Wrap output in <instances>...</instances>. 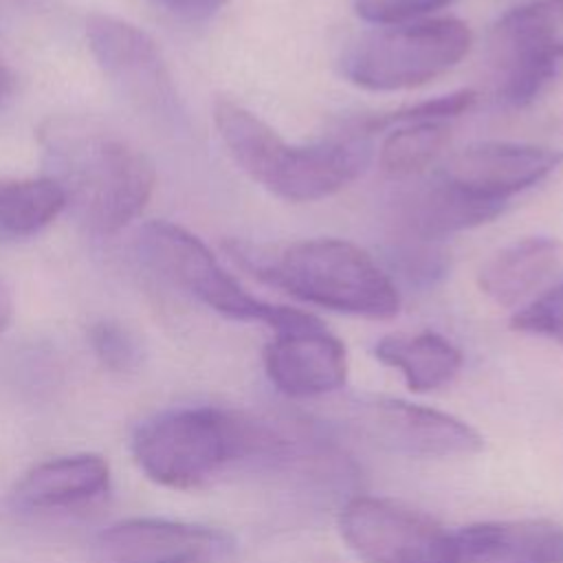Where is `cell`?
Segmentation results:
<instances>
[{"instance_id":"6da1fadb","label":"cell","mask_w":563,"mask_h":563,"mask_svg":"<svg viewBox=\"0 0 563 563\" xmlns=\"http://www.w3.org/2000/svg\"><path fill=\"white\" fill-rule=\"evenodd\" d=\"M295 444L282 431L224 407H183L136 427L132 453L139 468L169 488H198L246 464L288 460Z\"/></svg>"},{"instance_id":"e0dca14e","label":"cell","mask_w":563,"mask_h":563,"mask_svg":"<svg viewBox=\"0 0 563 563\" xmlns=\"http://www.w3.org/2000/svg\"><path fill=\"white\" fill-rule=\"evenodd\" d=\"M108 486L110 466L101 455H64L31 468L18 482L13 501L29 510L66 508L103 495Z\"/></svg>"},{"instance_id":"cb8c5ba5","label":"cell","mask_w":563,"mask_h":563,"mask_svg":"<svg viewBox=\"0 0 563 563\" xmlns=\"http://www.w3.org/2000/svg\"><path fill=\"white\" fill-rule=\"evenodd\" d=\"M451 2L453 0H354V11L374 26H391L424 20Z\"/></svg>"},{"instance_id":"8992f818","label":"cell","mask_w":563,"mask_h":563,"mask_svg":"<svg viewBox=\"0 0 563 563\" xmlns=\"http://www.w3.org/2000/svg\"><path fill=\"white\" fill-rule=\"evenodd\" d=\"M136 246L141 257L161 277L222 317L266 323L273 330H284L314 319L310 312L299 308L277 306L251 295L220 266L209 246L180 224L152 220L141 227Z\"/></svg>"},{"instance_id":"8fae6325","label":"cell","mask_w":563,"mask_h":563,"mask_svg":"<svg viewBox=\"0 0 563 563\" xmlns=\"http://www.w3.org/2000/svg\"><path fill=\"white\" fill-rule=\"evenodd\" d=\"M233 539L209 526L136 517L108 526L92 543L97 563H220Z\"/></svg>"},{"instance_id":"4fadbf2b","label":"cell","mask_w":563,"mask_h":563,"mask_svg":"<svg viewBox=\"0 0 563 563\" xmlns=\"http://www.w3.org/2000/svg\"><path fill=\"white\" fill-rule=\"evenodd\" d=\"M563 165V150L517 143V141H477L455 152L440 169L453 183L486 196L510 202Z\"/></svg>"},{"instance_id":"9a60e30c","label":"cell","mask_w":563,"mask_h":563,"mask_svg":"<svg viewBox=\"0 0 563 563\" xmlns=\"http://www.w3.org/2000/svg\"><path fill=\"white\" fill-rule=\"evenodd\" d=\"M563 271V244L548 235L521 238L493 253L477 271L479 290L501 308H523Z\"/></svg>"},{"instance_id":"603a6c76","label":"cell","mask_w":563,"mask_h":563,"mask_svg":"<svg viewBox=\"0 0 563 563\" xmlns=\"http://www.w3.org/2000/svg\"><path fill=\"white\" fill-rule=\"evenodd\" d=\"M510 325L519 332L550 339L563 345V282H556L543 295L519 308Z\"/></svg>"},{"instance_id":"484cf974","label":"cell","mask_w":563,"mask_h":563,"mask_svg":"<svg viewBox=\"0 0 563 563\" xmlns=\"http://www.w3.org/2000/svg\"><path fill=\"white\" fill-rule=\"evenodd\" d=\"M11 319H13V295L4 277L0 275V332L9 328Z\"/></svg>"},{"instance_id":"4316f807","label":"cell","mask_w":563,"mask_h":563,"mask_svg":"<svg viewBox=\"0 0 563 563\" xmlns=\"http://www.w3.org/2000/svg\"><path fill=\"white\" fill-rule=\"evenodd\" d=\"M13 88H15V77L9 70V66L0 59V101L7 99L13 92Z\"/></svg>"},{"instance_id":"ac0fdd59","label":"cell","mask_w":563,"mask_h":563,"mask_svg":"<svg viewBox=\"0 0 563 563\" xmlns=\"http://www.w3.org/2000/svg\"><path fill=\"white\" fill-rule=\"evenodd\" d=\"M374 356L398 369L411 391H433L449 385L464 363L460 347L433 330L387 334L376 341Z\"/></svg>"},{"instance_id":"7402d4cb","label":"cell","mask_w":563,"mask_h":563,"mask_svg":"<svg viewBox=\"0 0 563 563\" xmlns=\"http://www.w3.org/2000/svg\"><path fill=\"white\" fill-rule=\"evenodd\" d=\"M88 341L99 363L110 372H130L141 363L139 339L119 321H95L88 330Z\"/></svg>"},{"instance_id":"277c9868","label":"cell","mask_w":563,"mask_h":563,"mask_svg":"<svg viewBox=\"0 0 563 563\" xmlns=\"http://www.w3.org/2000/svg\"><path fill=\"white\" fill-rule=\"evenodd\" d=\"M213 123L233 163L286 202H317L354 183L372 161L369 136L345 134L295 145L231 99H218Z\"/></svg>"},{"instance_id":"7c38bea8","label":"cell","mask_w":563,"mask_h":563,"mask_svg":"<svg viewBox=\"0 0 563 563\" xmlns=\"http://www.w3.org/2000/svg\"><path fill=\"white\" fill-rule=\"evenodd\" d=\"M264 369L273 387L292 398L328 396L345 385V345L314 317L275 330L264 347Z\"/></svg>"},{"instance_id":"d4e9b609","label":"cell","mask_w":563,"mask_h":563,"mask_svg":"<svg viewBox=\"0 0 563 563\" xmlns=\"http://www.w3.org/2000/svg\"><path fill=\"white\" fill-rule=\"evenodd\" d=\"M163 13L183 22H205L222 11L229 0H150Z\"/></svg>"},{"instance_id":"52a82bcc","label":"cell","mask_w":563,"mask_h":563,"mask_svg":"<svg viewBox=\"0 0 563 563\" xmlns=\"http://www.w3.org/2000/svg\"><path fill=\"white\" fill-rule=\"evenodd\" d=\"M343 433L380 451L409 457H453L477 453L482 435L464 420L398 398L361 396L332 416Z\"/></svg>"},{"instance_id":"5b68a950","label":"cell","mask_w":563,"mask_h":563,"mask_svg":"<svg viewBox=\"0 0 563 563\" xmlns=\"http://www.w3.org/2000/svg\"><path fill=\"white\" fill-rule=\"evenodd\" d=\"M471 44V29L457 18L376 26L345 48L341 73L363 90H409L455 68Z\"/></svg>"},{"instance_id":"7a4b0ae2","label":"cell","mask_w":563,"mask_h":563,"mask_svg":"<svg viewBox=\"0 0 563 563\" xmlns=\"http://www.w3.org/2000/svg\"><path fill=\"white\" fill-rule=\"evenodd\" d=\"M44 161L68 205L97 235H114L141 216L156 187V169L130 141L81 119H51L42 134Z\"/></svg>"},{"instance_id":"ffe728a7","label":"cell","mask_w":563,"mask_h":563,"mask_svg":"<svg viewBox=\"0 0 563 563\" xmlns=\"http://www.w3.org/2000/svg\"><path fill=\"white\" fill-rule=\"evenodd\" d=\"M451 128L446 121H418L387 130L378 147V165L391 178H413L446 152Z\"/></svg>"},{"instance_id":"44dd1931","label":"cell","mask_w":563,"mask_h":563,"mask_svg":"<svg viewBox=\"0 0 563 563\" xmlns=\"http://www.w3.org/2000/svg\"><path fill=\"white\" fill-rule=\"evenodd\" d=\"M477 101V92L471 88L455 90L429 101L411 103L405 108H398L394 112H383V114H372L367 119H358L352 130L365 136H372L376 132H387L396 125L405 123H418V121H446L453 117H460L462 112H468Z\"/></svg>"},{"instance_id":"5bb4252c","label":"cell","mask_w":563,"mask_h":563,"mask_svg":"<svg viewBox=\"0 0 563 563\" xmlns=\"http://www.w3.org/2000/svg\"><path fill=\"white\" fill-rule=\"evenodd\" d=\"M506 207L508 202L479 196L438 174L396 200L394 224L405 242L435 246L444 238L495 220Z\"/></svg>"},{"instance_id":"d6986e66","label":"cell","mask_w":563,"mask_h":563,"mask_svg":"<svg viewBox=\"0 0 563 563\" xmlns=\"http://www.w3.org/2000/svg\"><path fill=\"white\" fill-rule=\"evenodd\" d=\"M68 205L62 185L51 176L0 183V235L29 238L48 227Z\"/></svg>"},{"instance_id":"2e32d148","label":"cell","mask_w":563,"mask_h":563,"mask_svg":"<svg viewBox=\"0 0 563 563\" xmlns=\"http://www.w3.org/2000/svg\"><path fill=\"white\" fill-rule=\"evenodd\" d=\"M455 539L462 563H563V528L545 519L471 523Z\"/></svg>"},{"instance_id":"9c48e42d","label":"cell","mask_w":563,"mask_h":563,"mask_svg":"<svg viewBox=\"0 0 563 563\" xmlns=\"http://www.w3.org/2000/svg\"><path fill=\"white\" fill-rule=\"evenodd\" d=\"M563 57V0H534L499 18L493 29L497 95L510 106L532 103L554 79Z\"/></svg>"},{"instance_id":"ba28073f","label":"cell","mask_w":563,"mask_h":563,"mask_svg":"<svg viewBox=\"0 0 563 563\" xmlns=\"http://www.w3.org/2000/svg\"><path fill=\"white\" fill-rule=\"evenodd\" d=\"M339 530L365 563H462L455 532L394 499L352 497Z\"/></svg>"},{"instance_id":"30bf717a","label":"cell","mask_w":563,"mask_h":563,"mask_svg":"<svg viewBox=\"0 0 563 563\" xmlns=\"http://www.w3.org/2000/svg\"><path fill=\"white\" fill-rule=\"evenodd\" d=\"M88 48L101 73L139 110L152 117L176 114V90L156 42L136 24L92 13L86 20Z\"/></svg>"},{"instance_id":"3957f363","label":"cell","mask_w":563,"mask_h":563,"mask_svg":"<svg viewBox=\"0 0 563 563\" xmlns=\"http://www.w3.org/2000/svg\"><path fill=\"white\" fill-rule=\"evenodd\" d=\"M224 251L260 282L310 306L367 319H389L400 310L394 277L354 242L310 238L262 249L229 240Z\"/></svg>"}]
</instances>
